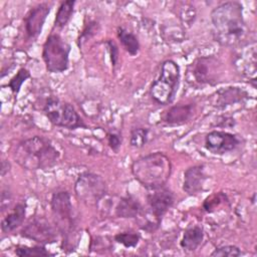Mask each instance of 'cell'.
Masks as SVG:
<instances>
[{
	"instance_id": "cell-1",
	"label": "cell",
	"mask_w": 257,
	"mask_h": 257,
	"mask_svg": "<svg viewBox=\"0 0 257 257\" xmlns=\"http://www.w3.org/2000/svg\"><path fill=\"white\" fill-rule=\"evenodd\" d=\"M215 39L222 45L239 44L247 32L243 17V6L237 1H229L215 7L211 12Z\"/></svg>"
},
{
	"instance_id": "cell-2",
	"label": "cell",
	"mask_w": 257,
	"mask_h": 257,
	"mask_svg": "<svg viewBox=\"0 0 257 257\" xmlns=\"http://www.w3.org/2000/svg\"><path fill=\"white\" fill-rule=\"evenodd\" d=\"M14 159L24 169L46 170L56 165L59 153L49 140L35 136L18 144Z\"/></svg>"
},
{
	"instance_id": "cell-3",
	"label": "cell",
	"mask_w": 257,
	"mask_h": 257,
	"mask_svg": "<svg viewBox=\"0 0 257 257\" xmlns=\"http://www.w3.org/2000/svg\"><path fill=\"white\" fill-rule=\"evenodd\" d=\"M172 173L170 159L161 152L143 156L132 164L134 178L147 190L165 187Z\"/></svg>"
},
{
	"instance_id": "cell-4",
	"label": "cell",
	"mask_w": 257,
	"mask_h": 257,
	"mask_svg": "<svg viewBox=\"0 0 257 257\" xmlns=\"http://www.w3.org/2000/svg\"><path fill=\"white\" fill-rule=\"evenodd\" d=\"M50 206L59 231L63 234V248L73 250L75 247V229L73 207L70 195L66 191H59L52 195Z\"/></svg>"
},
{
	"instance_id": "cell-5",
	"label": "cell",
	"mask_w": 257,
	"mask_h": 257,
	"mask_svg": "<svg viewBox=\"0 0 257 257\" xmlns=\"http://www.w3.org/2000/svg\"><path fill=\"white\" fill-rule=\"evenodd\" d=\"M180 79L181 70L178 63L171 59L164 61L159 77L150 88L152 98L162 105L172 103L177 94Z\"/></svg>"
},
{
	"instance_id": "cell-6",
	"label": "cell",
	"mask_w": 257,
	"mask_h": 257,
	"mask_svg": "<svg viewBox=\"0 0 257 257\" xmlns=\"http://www.w3.org/2000/svg\"><path fill=\"white\" fill-rule=\"evenodd\" d=\"M222 63L214 56L196 58L188 67L187 80L193 86L215 85L220 82Z\"/></svg>"
},
{
	"instance_id": "cell-7",
	"label": "cell",
	"mask_w": 257,
	"mask_h": 257,
	"mask_svg": "<svg viewBox=\"0 0 257 257\" xmlns=\"http://www.w3.org/2000/svg\"><path fill=\"white\" fill-rule=\"evenodd\" d=\"M43 111L53 125L67 130L87 127L75 108L71 104L61 101L58 98L49 97L44 104Z\"/></svg>"
},
{
	"instance_id": "cell-8",
	"label": "cell",
	"mask_w": 257,
	"mask_h": 257,
	"mask_svg": "<svg viewBox=\"0 0 257 257\" xmlns=\"http://www.w3.org/2000/svg\"><path fill=\"white\" fill-rule=\"evenodd\" d=\"M70 45L58 34H50L43 44L42 58L51 73H61L69 66Z\"/></svg>"
},
{
	"instance_id": "cell-9",
	"label": "cell",
	"mask_w": 257,
	"mask_h": 257,
	"mask_svg": "<svg viewBox=\"0 0 257 257\" xmlns=\"http://www.w3.org/2000/svg\"><path fill=\"white\" fill-rule=\"evenodd\" d=\"M75 196L86 205H97L106 195L107 186L104 179L94 173L80 174L74 185Z\"/></svg>"
},
{
	"instance_id": "cell-10",
	"label": "cell",
	"mask_w": 257,
	"mask_h": 257,
	"mask_svg": "<svg viewBox=\"0 0 257 257\" xmlns=\"http://www.w3.org/2000/svg\"><path fill=\"white\" fill-rule=\"evenodd\" d=\"M21 235L39 243L40 245L53 243L57 238L56 230L46 219L42 217L31 219L25 227H23Z\"/></svg>"
},
{
	"instance_id": "cell-11",
	"label": "cell",
	"mask_w": 257,
	"mask_h": 257,
	"mask_svg": "<svg viewBox=\"0 0 257 257\" xmlns=\"http://www.w3.org/2000/svg\"><path fill=\"white\" fill-rule=\"evenodd\" d=\"M240 140L233 134L225 131H212L205 137V148L214 155H223L235 150Z\"/></svg>"
},
{
	"instance_id": "cell-12",
	"label": "cell",
	"mask_w": 257,
	"mask_h": 257,
	"mask_svg": "<svg viewBox=\"0 0 257 257\" xmlns=\"http://www.w3.org/2000/svg\"><path fill=\"white\" fill-rule=\"evenodd\" d=\"M235 65L238 71L245 77L249 78L252 85L256 87V65H257V53L256 43L253 41L249 43L248 47H244L240 54L236 57Z\"/></svg>"
},
{
	"instance_id": "cell-13",
	"label": "cell",
	"mask_w": 257,
	"mask_h": 257,
	"mask_svg": "<svg viewBox=\"0 0 257 257\" xmlns=\"http://www.w3.org/2000/svg\"><path fill=\"white\" fill-rule=\"evenodd\" d=\"M147 200L151 212L156 217L162 219L167 211L173 206L175 197L172 191L162 187L155 190H149Z\"/></svg>"
},
{
	"instance_id": "cell-14",
	"label": "cell",
	"mask_w": 257,
	"mask_h": 257,
	"mask_svg": "<svg viewBox=\"0 0 257 257\" xmlns=\"http://www.w3.org/2000/svg\"><path fill=\"white\" fill-rule=\"evenodd\" d=\"M50 12V6L41 3L31 8L24 17L25 31L29 38H36L42 30L46 17Z\"/></svg>"
},
{
	"instance_id": "cell-15",
	"label": "cell",
	"mask_w": 257,
	"mask_h": 257,
	"mask_svg": "<svg viewBox=\"0 0 257 257\" xmlns=\"http://www.w3.org/2000/svg\"><path fill=\"white\" fill-rule=\"evenodd\" d=\"M248 97V92L243 88L229 86L220 88L216 92H214V94L212 95V103L215 107L223 109L229 105L243 102Z\"/></svg>"
},
{
	"instance_id": "cell-16",
	"label": "cell",
	"mask_w": 257,
	"mask_h": 257,
	"mask_svg": "<svg viewBox=\"0 0 257 257\" xmlns=\"http://www.w3.org/2000/svg\"><path fill=\"white\" fill-rule=\"evenodd\" d=\"M206 178L203 165L188 168L184 173L183 191L190 196L198 195L203 190Z\"/></svg>"
},
{
	"instance_id": "cell-17",
	"label": "cell",
	"mask_w": 257,
	"mask_h": 257,
	"mask_svg": "<svg viewBox=\"0 0 257 257\" xmlns=\"http://www.w3.org/2000/svg\"><path fill=\"white\" fill-rule=\"evenodd\" d=\"M194 105L189 104H179L174 105L166 112L164 116V121L170 125H179L187 122L193 114Z\"/></svg>"
},
{
	"instance_id": "cell-18",
	"label": "cell",
	"mask_w": 257,
	"mask_h": 257,
	"mask_svg": "<svg viewBox=\"0 0 257 257\" xmlns=\"http://www.w3.org/2000/svg\"><path fill=\"white\" fill-rule=\"evenodd\" d=\"M143 207L135 197L128 195L121 197L114 209L115 216L118 218H137L142 212Z\"/></svg>"
},
{
	"instance_id": "cell-19",
	"label": "cell",
	"mask_w": 257,
	"mask_h": 257,
	"mask_svg": "<svg viewBox=\"0 0 257 257\" xmlns=\"http://www.w3.org/2000/svg\"><path fill=\"white\" fill-rule=\"evenodd\" d=\"M204 240V231L200 226H191L187 228L180 241V246L188 252L195 251Z\"/></svg>"
},
{
	"instance_id": "cell-20",
	"label": "cell",
	"mask_w": 257,
	"mask_h": 257,
	"mask_svg": "<svg viewBox=\"0 0 257 257\" xmlns=\"http://www.w3.org/2000/svg\"><path fill=\"white\" fill-rule=\"evenodd\" d=\"M26 205L24 203H18L12 212H10L1 222V230L4 233L14 231L16 228L22 225L25 219Z\"/></svg>"
},
{
	"instance_id": "cell-21",
	"label": "cell",
	"mask_w": 257,
	"mask_h": 257,
	"mask_svg": "<svg viewBox=\"0 0 257 257\" xmlns=\"http://www.w3.org/2000/svg\"><path fill=\"white\" fill-rule=\"evenodd\" d=\"M117 38L120 41L123 48L128 52L131 55H137L140 51V42L137 38V36L128 31L127 29L123 27H118L116 30Z\"/></svg>"
},
{
	"instance_id": "cell-22",
	"label": "cell",
	"mask_w": 257,
	"mask_h": 257,
	"mask_svg": "<svg viewBox=\"0 0 257 257\" xmlns=\"http://www.w3.org/2000/svg\"><path fill=\"white\" fill-rule=\"evenodd\" d=\"M74 4H75V1H72V0L64 1L60 4L54 20V24L56 27L62 28L68 23V21L70 20L73 14Z\"/></svg>"
},
{
	"instance_id": "cell-23",
	"label": "cell",
	"mask_w": 257,
	"mask_h": 257,
	"mask_svg": "<svg viewBox=\"0 0 257 257\" xmlns=\"http://www.w3.org/2000/svg\"><path fill=\"white\" fill-rule=\"evenodd\" d=\"M136 219L138 220L140 228L147 232H153V231L157 230L159 228V226L161 224V220H162V219L156 217L151 212V210L144 211V209L142 210V212L139 214V216Z\"/></svg>"
},
{
	"instance_id": "cell-24",
	"label": "cell",
	"mask_w": 257,
	"mask_h": 257,
	"mask_svg": "<svg viewBox=\"0 0 257 257\" xmlns=\"http://www.w3.org/2000/svg\"><path fill=\"white\" fill-rule=\"evenodd\" d=\"M15 254L20 256V257H24V256H51L53 254H51L48 250H46V248L44 246H33V247H29V246H24V245H20L17 246L15 248Z\"/></svg>"
},
{
	"instance_id": "cell-25",
	"label": "cell",
	"mask_w": 257,
	"mask_h": 257,
	"mask_svg": "<svg viewBox=\"0 0 257 257\" xmlns=\"http://www.w3.org/2000/svg\"><path fill=\"white\" fill-rule=\"evenodd\" d=\"M149 138V130L146 127H136L131 132L130 145L133 148L140 149L146 145Z\"/></svg>"
},
{
	"instance_id": "cell-26",
	"label": "cell",
	"mask_w": 257,
	"mask_h": 257,
	"mask_svg": "<svg viewBox=\"0 0 257 257\" xmlns=\"http://www.w3.org/2000/svg\"><path fill=\"white\" fill-rule=\"evenodd\" d=\"M141 236L136 232H121L114 235V241L125 248H134L140 242Z\"/></svg>"
},
{
	"instance_id": "cell-27",
	"label": "cell",
	"mask_w": 257,
	"mask_h": 257,
	"mask_svg": "<svg viewBox=\"0 0 257 257\" xmlns=\"http://www.w3.org/2000/svg\"><path fill=\"white\" fill-rule=\"evenodd\" d=\"M30 77V72L26 68H20L17 73L10 79L8 86L14 94H17L23 84V82Z\"/></svg>"
},
{
	"instance_id": "cell-28",
	"label": "cell",
	"mask_w": 257,
	"mask_h": 257,
	"mask_svg": "<svg viewBox=\"0 0 257 257\" xmlns=\"http://www.w3.org/2000/svg\"><path fill=\"white\" fill-rule=\"evenodd\" d=\"M184 29L178 25H170L164 26L163 34L167 41L171 42H181L184 40L185 33Z\"/></svg>"
},
{
	"instance_id": "cell-29",
	"label": "cell",
	"mask_w": 257,
	"mask_h": 257,
	"mask_svg": "<svg viewBox=\"0 0 257 257\" xmlns=\"http://www.w3.org/2000/svg\"><path fill=\"white\" fill-rule=\"evenodd\" d=\"M242 254L241 250L235 245H224L216 248L211 256H220V257H237Z\"/></svg>"
},
{
	"instance_id": "cell-30",
	"label": "cell",
	"mask_w": 257,
	"mask_h": 257,
	"mask_svg": "<svg viewBox=\"0 0 257 257\" xmlns=\"http://www.w3.org/2000/svg\"><path fill=\"white\" fill-rule=\"evenodd\" d=\"M225 199H226V196L223 195V194H221V193H219V194H214V195L208 197V198L204 201V203H203V208H204V210H205L206 212L211 213V212H213V211L217 208V206L220 205V203H221L222 201H224Z\"/></svg>"
},
{
	"instance_id": "cell-31",
	"label": "cell",
	"mask_w": 257,
	"mask_h": 257,
	"mask_svg": "<svg viewBox=\"0 0 257 257\" xmlns=\"http://www.w3.org/2000/svg\"><path fill=\"white\" fill-rule=\"evenodd\" d=\"M96 31H97V23H96V22H90L88 25H86L85 28L83 29L82 33L79 35V38H78V41L80 42L79 46L81 45V43H82L83 41H85L84 39L89 38V37L92 36Z\"/></svg>"
},
{
	"instance_id": "cell-32",
	"label": "cell",
	"mask_w": 257,
	"mask_h": 257,
	"mask_svg": "<svg viewBox=\"0 0 257 257\" xmlns=\"http://www.w3.org/2000/svg\"><path fill=\"white\" fill-rule=\"evenodd\" d=\"M106 45H107V48H108V51H109L111 64L114 67V66H116L117 61H118V47L115 44V42L110 40V39H108L106 41Z\"/></svg>"
},
{
	"instance_id": "cell-33",
	"label": "cell",
	"mask_w": 257,
	"mask_h": 257,
	"mask_svg": "<svg viewBox=\"0 0 257 257\" xmlns=\"http://www.w3.org/2000/svg\"><path fill=\"white\" fill-rule=\"evenodd\" d=\"M106 137H107V143H108L109 148L113 152L117 153L119 150V147L121 145V139H120L119 135L115 134V133H108L106 135Z\"/></svg>"
},
{
	"instance_id": "cell-34",
	"label": "cell",
	"mask_w": 257,
	"mask_h": 257,
	"mask_svg": "<svg viewBox=\"0 0 257 257\" xmlns=\"http://www.w3.org/2000/svg\"><path fill=\"white\" fill-rule=\"evenodd\" d=\"M11 202H12L11 193L8 190H3L2 193H1V201H0L2 212L10 207Z\"/></svg>"
},
{
	"instance_id": "cell-35",
	"label": "cell",
	"mask_w": 257,
	"mask_h": 257,
	"mask_svg": "<svg viewBox=\"0 0 257 257\" xmlns=\"http://www.w3.org/2000/svg\"><path fill=\"white\" fill-rule=\"evenodd\" d=\"M9 170H10V164H9V162L6 161V160H3V161L1 162V176L4 177L5 174L9 172Z\"/></svg>"
}]
</instances>
